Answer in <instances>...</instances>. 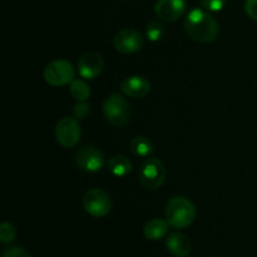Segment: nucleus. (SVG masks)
<instances>
[{"label": "nucleus", "mask_w": 257, "mask_h": 257, "mask_svg": "<svg viewBox=\"0 0 257 257\" xmlns=\"http://www.w3.org/2000/svg\"><path fill=\"white\" fill-rule=\"evenodd\" d=\"M188 37L201 44L213 42L218 37V24L215 18L202 9H193L185 20Z\"/></svg>", "instance_id": "obj_1"}, {"label": "nucleus", "mask_w": 257, "mask_h": 257, "mask_svg": "<svg viewBox=\"0 0 257 257\" xmlns=\"http://www.w3.org/2000/svg\"><path fill=\"white\" fill-rule=\"evenodd\" d=\"M166 218L173 228H186L196 218L195 205L188 198L177 196L168 201L166 206Z\"/></svg>", "instance_id": "obj_2"}, {"label": "nucleus", "mask_w": 257, "mask_h": 257, "mask_svg": "<svg viewBox=\"0 0 257 257\" xmlns=\"http://www.w3.org/2000/svg\"><path fill=\"white\" fill-rule=\"evenodd\" d=\"M103 113L108 122L114 127H124L131 118V107L120 94H112L103 103Z\"/></svg>", "instance_id": "obj_3"}, {"label": "nucleus", "mask_w": 257, "mask_h": 257, "mask_svg": "<svg viewBox=\"0 0 257 257\" xmlns=\"http://www.w3.org/2000/svg\"><path fill=\"white\" fill-rule=\"evenodd\" d=\"M166 167L163 162H161L157 158H147L143 161L140 167V177L141 185L147 190H157L163 185L166 180Z\"/></svg>", "instance_id": "obj_4"}, {"label": "nucleus", "mask_w": 257, "mask_h": 257, "mask_svg": "<svg viewBox=\"0 0 257 257\" xmlns=\"http://www.w3.org/2000/svg\"><path fill=\"white\" fill-rule=\"evenodd\" d=\"M83 208L88 215L95 218L105 217L112 210V200L105 191L92 188L83 196Z\"/></svg>", "instance_id": "obj_5"}, {"label": "nucleus", "mask_w": 257, "mask_h": 257, "mask_svg": "<svg viewBox=\"0 0 257 257\" xmlns=\"http://www.w3.org/2000/svg\"><path fill=\"white\" fill-rule=\"evenodd\" d=\"M74 67L72 63L65 59L53 60L44 69L45 82L54 87L70 84L74 80Z\"/></svg>", "instance_id": "obj_6"}, {"label": "nucleus", "mask_w": 257, "mask_h": 257, "mask_svg": "<svg viewBox=\"0 0 257 257\" xmlns=\"http://www.w3.org/2000/svg\"><path fill=\"white\" fill-rule=\"evenodd\" d=\"M82 131L77 118L64 117L58 122L55 127V138L57 142L64 148H72L79 142Z\"/></svg>", "instance_id": "obj_7"}, {"label": "nucleus", "mask_w": 257, "mask_h": 257, "mask_svg": "<svg viewBox=\"0 0 257 257\" xmlns=\"http://www.w3.org/2000/svg\"><path fill=\"white\" fill-rule=\"evenodd\" d=\"M104 153L93 146H84L75 153V165L85 172H97L104 165Z\"/></svg>", "instance_id": "obj_8"}, {"label": "nucleus", "mask_w": 257, "mask_h": 257, "mask_svg": "<svg viewBox=\"0 0 257 257\" xmlns=\"http://www.w3.org/2000/svg\"><path fill=\"white\" fill-rule=\"evenodd\" d=\"M113 44H114L117 52L123 53V54H133L142 49L145 40L138 30L128 28V29H123L115 34Z\"/></svg>", "instance_id": "obj_9"}, {"label": "nucleus", "mask_w": 257, "mask_h": 257, "mask_svg": "<svg viewBox=\"0 0 257 257\" xmlns=\"http://www.w3.org/2000/svg\"><path fill=\"white\" fill-rule=\"evenodd\" d=\"M103 67L104 62L102 55L95 52H88L83 54L78 62V73L84 79L93 80L99 77Z\"/></svg>", "instance_id": "obj_10"}, {"label": "nucleus", "mask_w": 257, "mask_h": 257, "mask_svg": "<svg viewBox=\"0 0 257 257\" xmlns=\"http://www.w3.org/2000/svg\"><path fill=\"white\" fill-rule=\"evenodd\" d=\"M186 10L185 0H157L155 13L163 22H176Z\"/></svg>", "instance_id": "obj_11"}, {"label": "nucleus", "mask_w": 257, "mask_h": 257, "mask_svg": "<svg viewBox=\"0 0 257 257\" xmlns=\"http://www.w3.org/2000/svg\"><path fill=\"white\" fill-rule=\"evenodd\" d=\"M120 92L131 98H145L151 92V83L145 77L131 75L120 83Z\"/></svg>", "instance_id": "obj_12"}, {"label": "nucleus", "mask_w": 257, "mask_h": 257, "mask_svg": "<svg viewBox=\"0 0 257 257\" xmlns=\"http://www.w3.org/2000/svg\"><path fill=\"white\" fill-rule=\"evenodd\" d=\"M167 250L176 257H187L192 250V243L190 238L180 232L171 233L167 237Z\"/></svg>", "instance_id": "obj_13"}, {"label": "nucleus", "mask_w": 257, "mask_h": 257, "mask_svg": "<svg viewBox=\"0 0 257 257\" xmlns=\"http://www.w3.org/2000/svg\"><path fill=\"white\" fill-rule=\"evenodd\" d=\"M168 227H170V223L167 221L162 218H153L150 222H147L143 232H145L146 238L150 241H158L167 235Z\"/></svg>", "instance_id": "obj_14"}, {"label": "nucleus", "mask_w": 257, "mask_h": 257, "mask_svg": "<svg viewBox=\"0 0 257 257\" xmlns=\"http://www.w3.org/2000/svg\"><path fill=\"white\" fill-rule=\"evenodd\" d=\"M107 167L112 175L117 177H124L132 171V162L124 155H115L107 162Z\"/></svg>", "instance_id": "obj_15"}, {"label": "nucleus", "mask_w": 257, "mask_h": 257, "mask_svg": "<svg viewBox=\"0 0 257 257\" xmlns=\"http://www.w3.org/2000/svg\"><path fill=\"white\" fill-rule=\"evenodd\" d=\"M131 150L138 157H148L153 152V145L150 138L145 136H137L131 141Z\"/></svg>", "instance_id": "obj_16"}, {"label": "nucleus", "mask_w": 257, "mask_h": 257, "mask_svg": "<svg viewBox=\"0 0 257 257\" xmlns=\"http://www.w3.org/2000/svg\"><path fill=\"white\" fill-rule=\"evenodd\" d=\"M69 93L78 102H87L90 97V88L84 80L74 79L69 85Z\"/></svg>", "instance_id": "obj_17"}, {"label": "nucleus", "mask_w": 257, "mask_h": 257, "mask_svg": "<svg viewBox=\"0 0 257 257\" xmlns=\"http://www.w3.org/2000/svg\"><path fill=\"white\" fill-rule=\"evenodd\" d=\"M146 35L151 42H158L165 35V27L157 20H152L146 27Z\"/></svg>", "instance_id": "obj_18"}, {"label": "nucleus", "mask_w": 257, "mask_h": 257, "mask_svg": "<svg viewBox=\"0 0 257 257\" xmlns=\"http://www.w3.org/2000/svg\"><path fill=\"white\" fill-rule=\"evenodd\" d=\"M17 237V230L10 222H3L0 225V241L3 243H12Z\"/></svg>", "instance_id": "obj_19"}, {"label": "nucleus", "mask_w": 257, "mask_h": 257, "mask_svg": "<svg viewBox=\"0 0 257 257\" xmlns=\"http://www.w3.org/2000/svg\"><path fill=\"white\" fill-rule=\"evenodd\" d=\"M225 5L226 0H201V7L208 12H221Z\"/></svg>", "instance_id": "obj_20"}, {"label": "nucleus", "mask_w": 257, "mask_h": 257, "mask_svg": "<svg viewBox=\"0 0 257 257\" xmlns=\"http://www.w3.org/2000/svg\"><path fill=\"white\" fill-rule=\"evenodd\" d=\"M90 112V105L87 102H78L73 108V114L77 119H84Z\"/></svg>", "instance_id": "obj_21"}, {"label": "nucleus", "mask_w": 257, "mask_h": 257, "mask_svg": "<svg viewBox=\"0 0 257 257\" xmlns=\"http://www.w3.org/2000/svg\"><path fill=\"white\" fill-rule=\"evenodd\" d=\"M245 12L250 19L257 22V0H246Z\"/></svg>", "instance_id": "obj_22"}, {"label": "nucleus", "mask_w": 257, "mask_h": 257, "mask_svg": "<svg viewBox=\"0 0 257 257\" xmlns=\"http://www.w3.org/2000/svg\"><path fill=\"white\" fill-rule=\"evenodd\" d=\"M3 257H30V255L24 248L15 246V247H10L8 250H5Z\"/></svg>", "instance_id": "obj_23"}]
</instances>
